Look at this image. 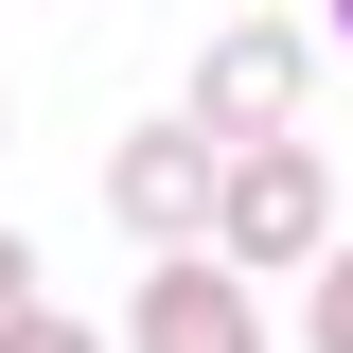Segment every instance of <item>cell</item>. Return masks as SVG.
<instances>
[{"label": "cell", "instance_id": "obj_1", "mask_svg": "<svg viewBox=\"0 0 353 353\" xmlns=\"http://www.w3.org/2000/svg\"><path fill=\"white\" fill-rule=\"evenodd\" d=\"M212 230H230V265H248V283H283V265H336V176H318L301 141H248Z\"/></svg>", "mask_w": 353, "mask_h": 353}, {"label": "cell", "instance_id": "obj_2", "mask_svg": "<svg viewBox=\"0 0 353 353\" xmlns=\"http://www.w3.org/2000/svg\"><path fill=\"white\" fill-rule=\"evenodd\" d=\"M106 212H124V230H159V248H176V230H212V212H230V141L194 124V106H176V124H124Z\"/></svg>", "mask_w": 353, "mask_h": 353}, {"label": "cell", "instance_id": "obj_3", "mask_svg": "<svg viewBox=\"0 0 353 353\" xmlns=\"http://www.w3.org/2000/svg\"><path fill=\"white\" fill-rule=\"evenodd\" d=\"M301 71H318L301 18H230V36L194 53V124H212V141H283V124H301Z\"/></svg>", "mask_w": 353, "mask_h": 353}, {"label": "cell", "instance_id": "obj_4", "mask_svg": "<svg viewBox=\"0 0 353 353\" xmlns=\"http://www.w3.org/2000/svg\"><path fill=\"white\" fill-rule=\"evenodd\" d=\"M124 353H265V318H248V265H212V248H176L159 283L124 301Z\"/></svg>", "mask_w": 353, "mask_h": 353}, {"label": "cell", "instance_id": "obj_5", "mask_svg": "<svg viewBox=\"0 0 353 353\" xmlns=\"http://www.w3.org/2000/svg\"><path fill=\"white\" fill-rule=\"evenodd\" d=\"M318 353H353V230H336V265H318V318H301Z\"/></svg>", "mask_w": 353, "mask_h": 353}, {"label": "cell", "instance_id": "obj_6", "mask_svg": "<svg viewBox=\"0 0 353 353\" xmlns=\"http://www.w3.org/2000/svg\"><path fill=\"white\" fill-rule=\"evenodd\" d=\"M0 353H106V336H88V318H36V301H18V318H0Z\"/></svg>", "mask_w": 353, "mask_h": 353}, {"label": "cell", "instance_id": "obj_7", "mask_svg": "<svg viewBox=\"0 0 353 353\" xmlns=\"http://www.w3.org/2000/svg\"><path fill=\"white\" fill-rule=\"evenodd\" d=\"M18 301H36V248H18V230H0V318H18Z\"/></svg>", "mask_w": 353, "mask_h": 353}, {"label": "cell", "instance_id": "obj_8", "mask_svg": "<svg viewBox=\"0 0 353 353\" xmlns=\"http://www.w3.org/2000/svg\"><path fill=\"white\" fill-rule=\"evenodd\" d=\"M336 36H353V0H336Z\"/></svg>", "mask_w": 353, "mask_h": 353}]
</instances>
